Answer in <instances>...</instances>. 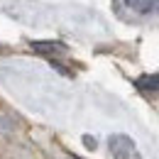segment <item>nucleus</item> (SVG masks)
Masks as SVG:
<instances>
[{"label": "nucleus", "instance_id": "nucleus-1", "mask_svg": "<svg viewBox=\"0 0 159 159\" xmlns=\"http://www.w3.org/2000/svg\"><path fill=\"white\" fill-rule=\"evenodd\" d=\"M108 147H110V154H113V159H142V157L137 154L135 139L127 137V135H110V139H108Z\"/></svg>", "mask_w": 159, "mask_h": 159}, {"label": "nucleus", "instance_id": "nucleus-5", "mask_svg": "<svg viewBox=\"0 0 159 159\" xmlns=\"http://www.w3.org/2000/svg\"><path fill=\"white\" fill-rule=\"evenodd\" d=\"M74 159H76V157H74Z\"/></svg>", "mask_w": 159, "mask_h": 159}, {"label": "nucleus", "instance_id": "nucleus-4", "mask_svg": "<svg viewBox=\"0 0 159 159\" xmlns=\"http://www.w3.org/2000/svg\"><path fill=\"white\" fill-rule=\"evenodd\" d=\"M32 49L39 52V54H59V52H64V44H57V42H32Z\"/></svg>", "mask_w": 159, "mask_h": 159}, {"label": "nucleus", "instance_id": "nucleus-2", "mask_svg": "<svg viewBox=\"0 0 159 159\" xmlns=\"http://www.w3.org/2000/svg\"><path fill=\"white\" fill-rule=\"evenodd\" d=\"M142 93H159V74H147V76H139L135 81Z\"/></svg>", "mask_w": 159, "mask_h": 159}, {"label": "nucleus", "instance_id": "nucleus-3", "mask_svg": "<svg viewBox=\"0 0 159 159\" xmlns=\"http://www.w3.org/2000/svg\"><path fill=\"white\" fill-rule=\"evenodd\" d=\"M130 10H135V12H139V15H149L152 10H157L159 0H122Z\"/></svg>", "mask_w": 159, "mask_h": 159}]
</instances>
